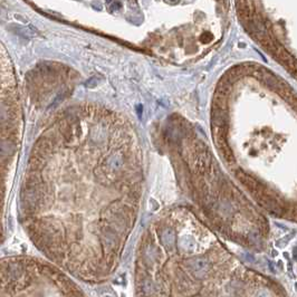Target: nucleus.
Here are the masks:
<instances>
[{
    "instance_id": "obj_1",
    "label": "nucleus",
    "mask_w": 297,
    "mask_h": 297,
    "mask_svg": "<svg viewBox=\"0 0 297 297\" xmlns=\"http://www.w3.org/2000/svg\"><path fill=\"white\" fill-rule=\"evenodd\" d=\"M23 110L15 71L0 43V244L9 183L15 170L23 135Z\"/></svg>"
},
{
    "instance_id": "obj_2",
    "label": "nucleus",
    "mask_w": 297,
    "mask_h": 297,
    "mask_svg": "<svg viewBox=\"0 0 297 297\" xmlns=\"http://www.w3.org/2000/svg\"><path fill=\"white\" fill-rule=\"evenodd\" d=\"M69 286L50 266L32 257L0 259V296L64 294Z\"/></svg>"
},
{
    "instance_id": "obj_3",
    "label": "nucleus",
    "mask_w": 297,
    "mask_h": 297,
    "mask_svg": "<svg viewBox=\"0 0 297 297\" xmlns=\"http://www.w3.org/2000/svg\"><path fill=\"white\" fill-rule=\"evenodd\" d=\"M121 7H122V5L120 4V2H113V4L111 5V7H110V10L114 11V10H117V9H120Z\"/></svg>"
},
{
    "instance_id": "obj_4",
    "label": "nucleus",
    "mask_w": 297,
    "mask_h": 297,
    "mask_svg": "<svg viewBox=\"0 0 297 297\" xmlns=\"http://www.w3.org/2000/svg\"><path fill=\"white\" fill-rule=\"evenodd\" d=\"M93 7H96V10H101V9H102V5L99 4V2H94V4H93Z\"/></svg>"
},
{
    "instance_id": "obj_5",
    "label": "nucleus",
    "mask_w": 297,
    "mask_h": 297,
    "mask_svg": "<svg viewBox=\"0 0 297 297\" xmlns=\"http://www.w3.org/2000/svg\"><path fill=\"white\" fill-rule=\"evenodd\" d=\"M112 0H106V2H111Z\"/></svg>"
},
{
    "instance_id": "obj_6",
    "label": "nucleus",
    "mask_w": 297,
    "mask_h": 297,
    "mask_svg": "<svg viewBox=\"0 0 297 297\" xmlns=\"http://www.w3.org/2000/svg\"><path fill=\"white\" fill-rule=\"evenodd\" d=\"M170 1H174V0H170Z\"/></svg>"
}]
</instances>
